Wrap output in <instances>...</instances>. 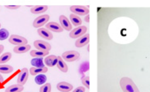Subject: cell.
I'll use <instances>...</instances> for the list:
<instances>
[{"mask_svg": "<svg viewBox=\"0 0 150 92\" xmlns=\"http://www.w3.org/2000/svg\"><path fill=\"white\" fill-rule=\"evenodd\" d=\"M29 73L32 76L38 75L41 73H45L48 71V68L46 66L42 68H36V67H31L29 69Z\"/></svg>", "mask_w": 150, "mask_h": 92, "instance_id": "2e32d148", "label": "cell"}, {"mask_svg": "<svg viewBox=\"0 0 150 92\" xmlns=\"http://www.w3.org/2000/svg\"><path fill=\"white\" fill-rule=\"evenodd\" d=\"M59 22L60 23V26L63 29L67 31L71 30L72 24L66 16L63 15H60L59 16Z\"/></svg>", "mask_w": 150, "mask_h": 92, "instance_id": "30bf717a", "label": "cell"}, {"mask_svg": "<svg viewBox=\"0 0 150 92\" xmlns=\"http://www.w3.org/2000/svg\"><path fill=\"white\" fill-rule=\"evenodd\" d=\"M86 89L83 86H79L77 88H76L73 92H85Z\"/></svg>", "mask_w": 150, "mask_h": 92, "instance_id": "f546056e", "label": "cell"}, {"mask_svg": "<svg viewBox=\"0 0 150 92\" xmlns=\"http://www.w3.org/2000/svg\"><path fill=\"white\" fill-rule=\"evenodd\" d=\"M1 23H0V27H1Z\"/></svg>", "mask_w": 150, "mask_h": 92, "instance_id": "e575fe53", "label": "cell"}, {"mask_svg": "<svg viewBox=\"0 0 150 92\" xmlns=\"http://www.w3.org/2000/svg\"><path fill=\"white\" fill-rule=\"evenodd\" d=\"M13 71V66L9 65L0 64V73L8 74Z\"/></svg>", "mask_w": 150, "mask_h": 92, "instance_id": "7402d4cb", "label": "cell"}, {"mask_svg": "<svg viewBox=\"0 0 150 92\" xmlns=\"http://www.w3.org/2000/svg\"><path fill=\"white\" fill-rule=\"evenodd\" d=\"M47 9V5H35L30 8V12L33 14H39L45 12Z\"/></svg>", "mask_w": 150, "mask_h": 92, "instance_id": "ac0fdd59", "label": "cell"}, {"mask_svg": "<svg viewBox=\"0 0 150 92\" xmlns=\"http://www.w3.org/2000/svg\"><path fill=\"white\" fill-rule=\"evenodd\" d=\"M31 48V46L30 44H25L22 45H17L15 46L13 51L16 54H23L27 52Z\"/></svg>", "mask_w": 150, "mask_h": 92, "instance_id": "9a60e30c", "label": "cell"}, {"mask_svg": "<svg viewBox=\"0 0 150 92\" xmlns=\"http://www.w3.org/2000/svg\"><path fill=\"white\" fill-rule=\"evenodd\" d=\"M4 81V78H3V76L1 75V74L0 73V83Z\"/></svg>", "mask_w": 150, "mask_h": 92, "instance_id": "d6a6232c", "label": "cell"}, {"mask_svg": "<svg viewBox=\"0 0 150 92\" xmlns=\"http://www.w3.org/2000/svg\"><path fill=\"white\" fill-rule=\"evenodd\" d=\"M84 21L87 23H89L90 22V15L88 14L87 15L85 16L84 17Z\"/></svg>", "mask_w": 150, "mask_h": 92, "instance_id": "4dcf8cb0", "label": "cell"}, {"mask_svg": "<svg viewBox=\"0 0 150 92\" xmlns=\"http://www.w3.org/2000/svg\"><path fill=\"white\" fill-rule=\"evenodd\" d=\"M26 6H28V7H31V8L33 7V6H30V5H26Z\"/></svg>", "mask_w": 150, "mask_h": 92, "instance_id": "836d02e7", "label": "cell"}, {"mask_svg": "<svg viewBox=\"0 0 150 92\" xmlns=\"http://www.w3.org/2000/svg\"><path fill=\"white\" fill-rule=\"evenodd\" d=\"M120 86L123 92H140L134 81L128 77L121 78Z\"/></svg>", "mask_w": 150, "mask_h": 92, "instance_id": "6da1fadb", "label": "cell"}, {"mask_svg": "<svg viewBox=\"0 0 150 92\" xmlns=\"http://www.w3.org/2000/svg\"><path fill=\"white\" fill-rule=\"evenodd\" d=\"M56 87L61 92H70L73 90V86L66 82H60L57 84Z\"/></svg>", "mask_w": 150, "mask_h": 92, "instance_id": "4fadbf2b", "label": "cell"}, {"mask_svg": "<svg viewBox=\"0 0 150 92\" xmlns=\"http://www.w3.org/2000/svg\"><path fill=\"white\" fill-rule=\"evenodd\" d=\"M33 45L37 49L42 51H49L52 48L51 45L49 43L40 40H35L33 42Z\"/></svg>", "mask_w": 150, "mask_h": 92, "instance_id": "ba28073f", "label": "cell"}, {"mask_svg": "<svg viewBox=\"0 0 150 92\" xmlns=\"http://www.w3.org/2000/svg\"><path fill=\"white\" fill-rule=\"evenodd\" d=\"M26 92H28V91H26Z\"/></svg>", "mask_w": 150, "mask_h": 92, "instance_id": "d590c367", "label": "cell"}, {"mask_svg": "<svg viewBox=\"0 0 150 92\" xmlns=\"http://www.w3.org/2000/svg\"><path fill=\"white\" fill-rule=\"evenodd\" d=\"M81 83L88 89H90V77L89 76H84L81 78Z\"/></svg>", "mask_w": 150, "mask_h": 92, "instance_id": "83f0119b", "label": "cell"}, {"mask_svg": "<svg viewBox=\"0 0 150 92\" xmlns=\"http://www.w3.org/2000/svg\"><path fill=\"white\" fill-rule=\"evenodd\" d=\"M29 71L28 70V69L26 68H22L20 71L17 79L18 84L23 86L26 83L29 77Z\"/></svg>", "mask_w": 150, "mask_h": 92, "instance_id": "52a82bcc", "label": "cell"}, {"mask_svg": "<svg viewBox=\"0 0 150 92\" xmlns=\"http://www.w3.org/2000/svg\"><path fill=\"white\" fill-rule=\"evenodd\" d=\"M24 89L23 86L19 84H14L9 86L6 89L5 92H22Z\"/></svg>", "mask_w": 150, "mask_h": 92, "instance_id": "ffe728a7", "label": "cell"}, {"mask_svg": "<svg viewBox=\"0 0 150 92\" xmlns=\"http://www.w3.org/2000/svg\"><path fill=\"white\" fill-rule=\"evenodd\" d=\"M80 56V53L76 51L69 50L64 52L62 54V58L67 62H73L76 61Z\"/></svg>", "mask_w": 150, "mask_h": 92, "instance_id": "7a4b0ae2", "label": "cell"}, {"mask_svg": "<svg viewBox=\"0 0 150 92\" xmlns=\"http://www.w3.org/2000/svg\"><path fill=\"white\" fill-rule=\"evenodd\" d=\"M70 10L77 16H86L90 12L88 8L83 5H72L70 7Z\"/></svg>", "mask_w": 150, "mask_h": 92, "instance_id": "277c9868", "label": "cell"}, {"mask_svg": "<svg viewBox=\"0 0 150 92\" xmlns=\"http://www.w3.org/2000/svg\"><path fill=\"white\" fill-rule=\"evenodd\" d=\"M12 58V54L9 52L4 53L0 56V64H4L8 62Z\"/></svg>", "mask_w": 150, "mask_h": 92, "instance_id": "d4e9b609", "label": "cell"}, {"mask_svg": "<svg viewBox=\"0 0 150 92\" xmlns=\"http://www.w3.org/2000/svg\"><path fill=\"white\" fill-rule=\"evenodd\" d=\"M57 68L62 72L66 73L68 71V66L60 56H57V63L56 64Z\"/></svg>", "mask_w": 150, "mask_h": 92, "instance_id": "e0dca14e", "label": "cell"}, {"mask_svg": "<svg viewBox=\"0 0 150 92\" xmlns=\"http://www.w3.org/2000/svg\"><path fill=\"white\" fill-rule=\"evenodd\" d=\"M5 7L7 9H11V10H14V9H17L21 7L20 5H5Z\"/></svg>", "mask_w": 150, "mask_h": 92, "instance_id": "f1b7e54d", "label": "cell"}, {"mask_svg": "<svg viewBox=\"0 0 150 92\" xmlns=\"http://www.w3.org/2000/svg\"><path fill=\"white\" fill-rule=\"evenodd\" d=\"M70 20L71 23L76 27L81 26V24H82V20L81 18L79 16L74 13H71L70 15Z\"/></svg>", "mask_w": 150, "mask_h": 92, "instance_id": "44dd1931", "label": "cell"}, {"mask_svg": "<svg viewBox=\"0 0 150 92\" xmlns=\"http://www.w3.org/2000/svg\"><path fill=\"white\" fill-rule=\"evenodd\" d=\"M9 42L14 45H22L28 44V40L18 34H12L9 38Z\"/></svg>", "mask_w": 150, "mask_h": 92, "instance_id": "5b68a950", "label": "cell"}, {"mask_svg": "<svg viewBox=\"0 0 150 92\" xmlns=\"http://www.w3.org/2000/svg\"><path fill=\"white\" fill-rule=\"evenodd\" d=\"M47 80V77L43 73L38 75L35 78V82L37 84L41 85L46 83Z\"/></svg>", "mask_w": 150, "mask_h": 92, "instance_id": "cb8c5ba5", "label": "cell"}, {"mask_svg": "<svg viewBox=\"0 0 150 92\" xmlns=\"http://www.w3.org/2000/svg\"><path fill=\"white\" fill-rule=\"evenodd\" d=\"M37 32L39 36L42 37V38L47 40H51L53 39V34L50 31H49L46 28H43V27L39 28L37 30Z\"/></svg>", "mask_w": 150, "mask_h": 92, "instance_id": "7c38bea8", "label": "cell"}, {"mask_svg": "<svg viewBox=\"0 0 150 92\" xmlns=\"http://www.w3.org/2000/svg\"><path fill=\"white\" fill-rule=\"evenodd\" d=\"M90 41V34L88 33L85 34L81 37H79L75 42V45L77 48L83 47L88 44Z\"/></svg>", "mask_w": 150, "mask_h": 92, "instance_id": "9c48e42d", "label": "cell"}, {"mask_svg": "<svg viewBox=\"0 0 150 92\" xmlns=\"http://www.w3.org/2000/svg\"><path fill=\"white\" fill-rule=\"evenodd\" d=\"M87 31V28L86 26H79L71 30L69 33V36L71 38H77L85 34Z\"/></svg>", "mask_w": 150, "mask_h": 92, "instance_id": "3957f363", "label": "cell"}, {"mask_svg": "<svg viewBox=\"0 0 150 92\" xmlns=\"http://www.w3.org/2000/svg\"><path fill=\"white\" fill-rule=\"evenodd\" d=\"M50 16L47 14H45L40 15L36 17L33 22V26L35 28H40L43 25L47 23L49 20Z\"/></svg>", "mask_w": 150, "mask_h": 92, "instance_id": "8992f818", "label": "cell"}, {"mask_svg": "<svg viewBox=\"0 0 150 92\" xmlns=\"http://www.w3.org/2000/svg\"><path fill=\"white\" fill-rule=\"evenodd\" d=\"M30 63L33 66V67L36 68H42L45 66L42 58H33L30 61Z\"/></svg>", "mask_w": 150, "mask_h": 92, "instance_id": "603a6c76", "label": "cell"}, {"mask_svg": "<svg viewBox=\"0 0 150 92\" xmlns=\"http://www.w3.org/2000/svg\"><path fill=\"white\" fill-rule=\"evenodd\" d=\"M4 49V46L2 44H0V54L3 52Z\"/></svg>", "mask_w": 150, "mask_h": 92, "instance_id": "1f68e13d", "label": "cell"}, {"mask_svg": "<svg viewBox=\"0 0 150 92\" xmlns=\"http://www.w3.org/2000/svg\"><path fill=\"white\" fill-rule=\"evenodd\" d=\"M49 51H42L39 49H33L30 52V55L31 56L34 58H43L47 55H49Z\"/></svg>", "mask_w": 150, "mask_h": 92, "instance_id": "d6986e66", "label": "cell"}, {"mask_svg": "<svg viewBox=\"0 0 150 92\" xmlns=\"http://www.w3.org/2000/svg\"><path fill=\"white\" fill-rule=\"evenodd\" d=\"M9 35V31L6 29H0V40L3 41L6 40Z\"/></svg>", "mask_w": 150, "mask_h": 92, "instance_id": "4316f807", "label": "cell"}, {"mask_svg": "<svg viewBox=\"0 0 150 92\" xmlns=\"http://www.w3.org/2000/svg\"><path fill=\"white\" fill-rule=\"evenodd\" d=\"M52 86L50 83H46L42 85L39 89V92H51Z\"/></svg>", "mask_w": 150, "mask_h": 92, "instance_id": "484cf974", "label": "cell"}, {"mask_svg": "<svg viewBox=\"0 0 150 92\" xmlns=\"http://www.w3.org/2000/svg\"><path fill=\"white\" fill-rule=\"evenodd\" d=\"M46 27L49 31H52L56 33H60L63 31V29L60 24L55 22H50L46 23Z\"/></svg>", "mask_w": 150, "mask_h": 92, "instance_id": "8fae6325", "label": "cell"}, {"mask_svg": "<svg viewBox=\"0 0 150 92\" xmlns=\"http://www.w3.org/2000/svg\"><path fill=\"white\" fill-rule=\"evenodd\" d=\"M44 62L47 66L53 67L57 63V56L54 55H48L45 58Z\"/></svg>", "mask_w": 150, "mask_h": 92, "instance_id": "5bb4252c", "label": "cell"}]
</instances>
